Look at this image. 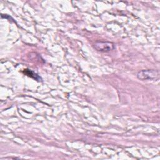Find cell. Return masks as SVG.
<instances>
[{
  "instance_id": "2",
  "label": "cell",
  "mask_w": 160,
  "mask_h": 160,
  "mask_svg": "<svg viewBox=\"0 0 160 160\" xmlns=\"http://www.w3.org/2000/svg\"><path fill=\"white\" fill-rule=\"evenodd\" d=\"M94 48L102 52H107L112 50L114 48V45L109 42H97L94 44Z\"/></svg>"
},
{
  "instance_id": "1",
  "label": "cell",
  "mask_w": 160,
  "mask_h": 160,
  "mask_svg": "<svg viewBox=\"0 0 160 160\" xmlns=\"http://www.w3.org/2000/svg\"><path fill=\"white\" fill-rule=\"evenodd\" d=\"M159 76V72L156 70L147 69L142 70L138 72L137 76L139 79L141 80H147V79H153L158 78Z\"/></svg>"
}]
</instances>
